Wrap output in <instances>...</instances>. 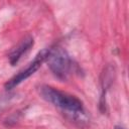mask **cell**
<instances>
[{
  "instance_id": "cell-5",
  "label": "cell",
  "mask_w": 129,
  "mask_h": 129,
  "mask_svg": "<svg viewBox=\"0 0 129 129\" xmlns=\"http://www.w3.org/2000/svg\"><path fill=\"white\" fill-rule=\"evenodd\" d=\"M10 97L8 96H4V97H1L0 98V115L2 114V112L6 109V107L8 106L9 102H10Z\"/></svg>"
},
{
  "instance_id": "cell-6",
  "label": "cell",
  "mask_w": 129,
  "mask_h": 129,
  "mask_svg": "<svg viewBox=\"0 0 129 129\" xmlns=\"http://www.w3.org/2000/svg\"><path fill=\"white\" fill-rule=\"evenodd\" d=\"M115 129H125V128H124V127H122V126L117 125V126H115Z\"/></svg>"
},
{
  "instance_id": "cell-1",
  "label": "cell",
  "mask_w": 129,
  "mask_h": 129,
  "mask_svg": "<svg viewBox=\"0 0 129 129\" xmlns=\"http://www.w3.org/2000/svg\"><path fill=\"white\" fill-rule=\"evenodd\" d=\"M38 90H39V94L45 101L61 109L62 111H66L67 113L74 115L75 117L84 115L85 112H84L83 103L76 96L59 91L47 85L40 86Z\"/></svg>"
},
{
  "instance_id": "cell-3",
  "label": "cell",
  "mask_w": 129,
  "mask_h": 129,
  "mask_svg": "<svg viewBox=\"0 0 129 129\" xmlns=\"http://www.w3.org/2000/svg\"><path fill=\"white\" fill-rule=\"evenodd\" d=\"M48 51H49V48H43L42 50H40L35 55V57L33 58V60L25 69H23L22 71H20L17 75H15L14 77H12L10 80H8L6 82L5 89H7V90L13 89L17 85H19L21 82L25 81L27 78H29L31 75H33L41 67V64L45 61V59L47 57V54H48Z\"/></svg>"
},
{
  "instance_id": "cell-4",
  "label": "cell",
  "mask_w": 129,
  "mask_h": 129,
  "mask_svg": "<svg viewBox=\"0 0 129 129\" xmlns=\"http://www.w3.org/2000/svg\"><path fill=\"white\" fill-rule=\"evenodd\" d=\"M33 43H34L33 37L30 36V35H27L24 38H22L17 43V45L15 47H13L11 49V51L9 52L8 58H9L10 63L12 66H15L20 60V58L22 57V55L24 53H26L33 46Z\"/></svg>"
},
{
  "instance_id": "cell-2",
  "label": "cell",
  "mask_w": 129,
  "mask_h": 129,
  "mask_svg": "<svg viewBox=\"0 0 129 129\" xmlns=\"http://www.w3.org/2000/svg\"><path fill=\"white\" fill-rule=\"evenodd\" d=\"M51 73L59 80H66L72 70V59L67 50L60 46L49 47L45 59Z\"/></svg>"
}]
</instances>
